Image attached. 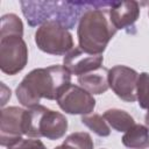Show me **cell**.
I'll use <instances>...</instances> for the list:
<instances>
[{
  "label": "cell",
  "mask_w": 149,
  "mask_h": 149,
  "mask_svg": "<svg viewBox=\"0 0 149 149\" xmlns=\"http://www.w3.org/2000/svg\"><path fill=\"white\" fill-rule=\"evenodd\" d=\"M79 86L86 90L88 93L102 94L109 88L108 84V69L101 66L94 71L81 74L77 78Z\"/></svg>",
  "instance_id": "7c38bea8"
},
{
  "label": "cell",
  "mask_w": 149,
  "mask_h": 149,
  "mask_svg": "<svg viewBox=\"0 0 149 149\" xmlns=\"http://www.w3.org/2000/svg\"><path fill=\"white\" fill-rule=\"evenodd\" d=\"M112 1H90L79 19L77 28L78 47L92 55H102L118 31L113 26L108 7Z\"/></svg>",
  "instance_id": "7a4b0ae2"
},
{
  "label": "cell",
  "mask_w": 149,
  "mask_h": 149,
  "mask_svg": "<svg viewBox=\"0 0 149 149\" xmlns=\"http://www.w3.org/2000/svg\"><path fill=\"white\" fill-rule=\"evenodd\" d=\"M24 113L26 109L16 106H10L1 109L0 144L2 147H10L15 144L24 135Z\"/></svg>",
  "instance_id": "9c48e42d"
},
{
  "label": "cell",
  "mask_w": 149,
  "mask_h": 149,
  "mask_svg": "<svg viewBox=\"0 0 149 149\" xmlns=\"http://www.w3.org/2000/svg\"><path fill=\"white\" fill-rule=\"evenodd\" d=\"M35 43L41 51L55 56H65L74 48L71 33L55 21H49L37 28Z\"/></svg>",
  "instance_id": "5b68a950"
},
{
  "label": "cell",
  "mask_w": 149,
  "mask_h": 149,
  "mask_svg": "<svg viewBox=\"0 0 149 149\" xmlns=\"http://www.w3.org/2000/svg\"><path fill=\"white\" fill-rule=\"evenodd\" d=\"M136 100L139 106L143 109L149 111V73H139L136 81Z\"/></svg>",
  "instance_id": "ac0fdd59"
},
{
  "label": "cell",
  "mask_w": 149,
  "mask_h": 149,
  "mask_svg": "<svg viewBox=\"0 0 149 149\" xmlns=\"http://www.w3.org/2000/svg\"><path fill=\"white\" fill-rule=\"evenodd\" d=\"M108 12L116 30L123 29L128 34H135V22L140 16V5L137 1H112Z\"/></svg>",
  "instance_id": "30bf717a"
},
{
  "label": "cell",
  "mask_w": 149,
  "mask_h": 149,
  "mask_svg": "<svg viewBox=\"0 0 149 149\" xmlns=\"http://www.w3.org/2000/svg\"><path fill=\"white\" fill-rule=\"evenodd\" d=\"M102 55H92L85 52L79 47L73 48L63 58V66L77 77L94 71L102 66Z\"/></svg>",
  "instance_id": "8fae6325"
},
{
  "label": "cell",
  "mask_w": 149,
  "mask_h": 149,
  "mask_svg": "<svg viewBox=\"0 0 149 149\" xmlns=\"http://www.w3.org/2000/svg\"><path fill=\"white\" fill-rule=\"evenodd\" d=\"M71 84V73L63 65H51L31 70L16 87L19 102L33 108L40 105L42 98L57 100L59 94Z\"/></svg>",
  "instance_id": "6da1fadb"
},
{
  "label": "cell",
  "mask_w": 149,
  "mask_h": 149,
  "mask_svg": "<svg viewBox=\"0 0 149 149\" xmlns=\"http://www.w3.org/2000/svg\"><path fill=\"white\" fill-rule=\"evenodd\" d=\"M144 121H146V125H147V127H148V129H149V111L147 112V114H146V116H144Z\"/></svg>",
  "instance_id": "ffe728a7"
},
{
  "label": "cell",
  "mask_w": 149,
  "mask_h": 149,
  "mask_svg": "<svg viewBox=\"0 0 149 149\" xmlns=\"http://www.w3.org/2000/svg\"><path fill=\"white\" fill-rule=\"evenodd\" d=\"M139 73L126 65H115L108 70V84L112 91L128 102L136 100V81Z\"/></svg>",
  "instance_id": "ba28073f"
},
{
  "label": "cell",
  "mask_w": 149,
  "mask_h": 149,
  "mask_svg": "<svg viewBox=\"0 0 149 149\" xmlns=\"http://www.w3.org/2000/svg\"><path fill=\"white\" fill-rule=\"evenodd\" d=\"M137 149H149V142H148L146 146H143V147H141V148H137Z\"/></svg>",
  "instance_id": "44dd1931"
},
{
  "label": "cell",
  "mask_w": 149,
  "mask_h": 149,
  "mask_svg": "<svg viewBox=\"0 0 149 149\" xmlns=\"http://www.w3.org/2000/svg\"><path fill=\"white\" fill-rule=\"evenodd\" d=\"M28 63V48L20 35H0V69L14 76Z\"/></svg>",
  "instance_id": "8992f818"
},
{
  "label": "cell",
  "mask_w": 149,
  "mask_h": 149,
  "mask_svg": "<svg viewBox=\"0 0 149 149\" xmlns=\"http://www.w3.org/2000/svg\"><path fill=\"white\" fill-rule=\"evenodd\" d=\"M66 130L68 120L62 113L42 105L26 109L23 121V132L26 136L30 139L45 137L54 141L63 137Z\"/></svg>",
  "instance_id": "277c9868"
},
{
  "label": "cell",
  "mask_w": 149,
  "mask_h": 149,
  "mask_svg": "<svg viewBox=\"0 0 149 149\" xmlns=\"http://www.w3.org/2000/svg\"><path fill=\"white\" fill-rule=\"evenodd\" d=\"M0 35L23 36V23L21 19L13 13L2 15L0 21Z\"/></svg>",
  "instance_id": "e0dca14e"
},
{
  "label": "cell",
  "mask_w": 149,
  "mask_h": 149,
  "mask_svg": "<svg viewBox=\"0 0 149 149\" xmlns=\"http://www.w3.org/2000/svg\"><path fill=\"white\" fill-rule=\"evenodd\" d=\"M93 140L88 133L76 132L65 137L62 144L54 149H93Z\"/></svg>",
  "instance_id": "9a60e30c"
},
{
  "label": "cell",
  "mask_w": 149,
  "mask_h": 149,
  "mask_svg": "<svg viewBox=\"0 0 149 149\" xmlns=\"http://www.w3.org/2000/svg\"><path fill=\"white\" fill-rule=\"evenodd\" d=\"M22 13L30 27L42 26L49 21L61 23L68 30L79 22L90 6V1H20Z\"/></svg>",
  "instance_id": "3957f363"
},
{
  "label": "cell",
  "mask_w": 149,
  "mask_h": 149,
  "mask_svg": "<svg viewBox=\"0 0 149 149\" xmlns=\"http://www.w3.org/2000/svg\"><path fill=\"white\" fill-rule=\"evenodd\" d=\"M7 149H47L44 143L38 139H21L15 144L7 147Z\"/></svg>",
  "instance_id": "d6986e66"
},
{
  "label": "cell",
  "mask_w": 149,
  "mask_h": 149,
  "mask_svg": "<svg viewBox=\"0 0 149 149\" xmlns=\"http://www.w3.org/2000/svg\"><path fill=\"white\" fill-rule=\"evenodd\" d=\"M81 123L85 125L87 128H90L94 134L101 137H106L111 134V128L107 125L106 120L100 114H90V115H83L81 116Z\"/></svg>",
  "instance_id": "2e32d148"
},
{
  "label": "cell",
  "mask_w": 149,
  "mask_h": 149,
  "mask_svg": "<svg viewBox=\"0 0 149 149\" xmlns=\"http://www.w3.org/2000/svg\"><path fill=\"white\" fill-rule=\"evenodd\" d=\"M122 143L130 149H137L149 142V129L147 126L135 123L122 136Z\"/></svg>",
  "instance_id": "5bb4252c"
},
{
  "label": "cell",
  "mask_w": 149,
  "mask_h": 149,
  "mask_svg": "<svg viewBox=\"0 0 149 149\" xmlns=\"http://www.w3.org/2000/svg\"><path fill=\"white\" fill-rule=\"evenodd\" d=\"M104 119L106 120V122L116 132L121 133V132H127L129 128H132L135 125L134 118L127 113L123 109H119V108H109L107 111L104 112Z\"/></svg>",
  "instance_id": "4fadbf2b"
},
{
  "label": "cell",
  "mask_w": 149,
  "mask_h": 149,
  "mask_svg": "<svg viewBox=\"0 0 149 149\" xmlns=\"http://www.w3.org/2000/svg\"><path fill=\"white\" fill-rule=\"evenodd\" d=\"M59 108L72 115H88L95 107V99L79 85L70 84L57 98Z\"/></svg>",
  "instance_id": "52a82bcc"
}]
</instances>
